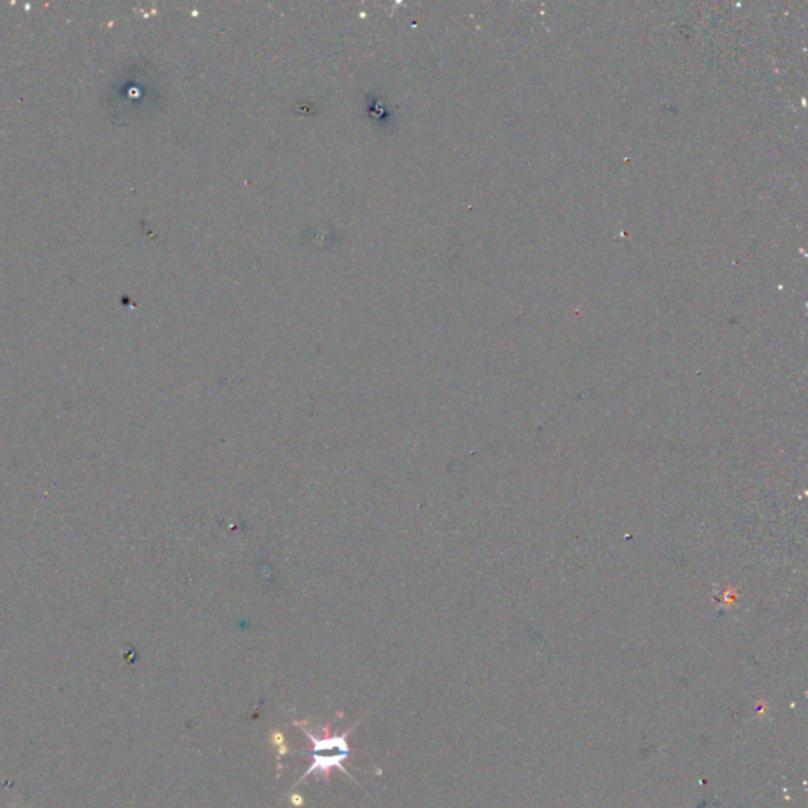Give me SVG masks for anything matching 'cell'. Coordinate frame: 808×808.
Masks as SVG:
<instances>
[{
    "label": "cell",
    "mask_w": 808,
    "mask_h": 808,
    "mask_svg": "<svg viewBox=\"0 0 808 808\" xmlns=\"http://www.w3.org/2000/svg\"><path fill=\"white\" fill-rule=\"evenodd\" d=\"M294 725L300 726L302 728V733L308 737V741L311 742V758H313V763L311 766L308 767L307 772L300 777L299 782H296V785H300L303 780L308 779V777H318V779H324L326 782H330V774H332L333 769H338V771L343 772V774L348 775V771H346L345 763L348 760V756L351 755V747H349L348 739L351 736L352 730H354V726H352L351 730L346 731V733L338 734H330V726H321L319 730H321V736H316L315 733L311 730H307L305 726H303L302 722H294Z\"/></svg>",
    "instance_id": "cell-1"
},
{
    "label": "cell",
    "mask_w": 808,
    "mask_h": 808,
    "mask_svg": "<svg viewBox=\"0 0 808 808\" xmlns=\"http://www.w3.org/2000/svg\"><path fill=\"white\" fill-rule=\"evenodd\" d=\"M291 804L294 805V807L302 808L303 805H305V799H303V797L300 796V794H292Z\"/></svg>",
    "instance_id": "cell-2"
}]
</instances>
